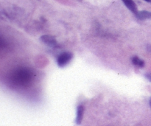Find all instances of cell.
<instances>
[{"label":"cell","mask_w":151,"mask_h":126,"mask_svg":"<svg viewBox=\"0 0 151 126\" xmlns=\"http://www.w3.org/2000/svg\"><path fill=\"white\" fill-rule=\"evenodd\" d=\"M72 58V54L70 53H63L60 55L58 58V65L60 67L66 66L71 60Z\"/></svg>","instance_id":"obj_1"},{"label":"cell","mask_w":151,"mask_h":126,"mask_svg":"<svg viewBox=\"0 0 151 126\" xmlns=\"http://www.w3.org/2000/svg\"><path fill=\"white\" fill-rule=\"evenodd\" d=\"M41 41H43L44 44H47L49 46H51V47H54L57 44V41H56L55 38H54L52 35H42L41 37Z\"/></svg>","instance_id":"obj_2"},{"label":"cell","mask_w":151,"mask_h":126,"mask_svg":"<svg viewBox=\"0 0 151 126\" xmlns=\"http://www.w3.org/2000/svg\"><path fill=\"white\" fill-rule=\"evenodd\" d=\"M122 1L124 2V4H125L127 7L131 10V12L134 13L135 15H137L138 13V9H137V4H135L133 0H122Z\"/></svg>","instance_id":"obj_3"},{"label":"cell","mask_w":151,"mask_h":126,"mask_svg":"<svg viewBox=\"0 0 151 126\" xmlns=\"http://www.w3.org/2000/svg\"><path fill=\"white\" fill-rule=\"evenodd\" d=\"M83 113H84V107L83 106H79L77 109V117H76V122L77 125H81L82 122L83 117Z\"/></svg>","instance_id":"obj_4"},{"label":"cell","mask_w":151,"mask_h":126,"mask_svg":"<svg viewBox=\"0 0 151 126\" xmlns=\"http://www.w3.org/2000/svg\"><path fill=\"white\" fill-rule=\"evenodd\" d=\"M136 16L140 20H145V19H151V13L150 12L146 11V10L139 11Z\"/></svg>","instance_id":"obj_5"},{"label":"cell","mask_w":151,"mask_h":126,"mask_svg":"<svg viewBox=\"0 0 151 126\" xmlns=\"http://www.w3.org/2000/svg\"><path fill=\"white\" fill-rule=\"evenodd\" d=\"M132 62L134 65L139 66V67H143V66H145V62L143 61L142 60H141V59L139 58L138 57H137V56H135V57L133 58Z\"/></svg>","instance_id":"obj_6"},{"label":"cell","mask_w":151,"mask_h":126,"mask_svg":"<svg viewBox=\"0 0 151 126\" xmlns=\"http://www.w3.org/2000/svg\"><path fill=\"white\" fill-rule=\"evenodd\" d=\"M145 77H146V78H147V79H148L149 81H150L151 82V73L147 74V75H145Z\"/></svg>","instance_id":"obj_7"},{"label":"cell","mask_w":151,"mask_h":126,"mask_svg":"<svg viewBox=\"0 0 151 126\" xmlns=\"http://www.w3.org/2000/svg\"><path fill=\"white\" fill-rule=\"evenodd\" d=\"M145 1H147V2H150L151 3V0H145Z\"/></svg>","instance_id":"obj_8"},{"label":"cell","mask_w":151,"mask_h":126,"mask_svg":"<svg viewBox=\"0 0 151 126\" xmlns=\"http://www.w3.org/2000/svg\"><path fill=\"white\" fill-rule=\"evenodd\" d=\"M150 106H151V99L150 100Z\"/></svg>","instance_id":"obj_9"}]
</instances>
